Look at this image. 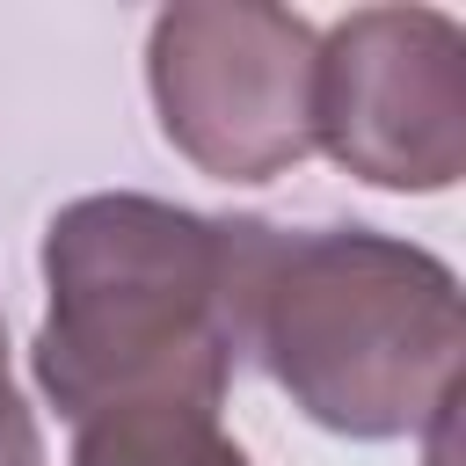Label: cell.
<instances>
[{"label":"cell","mask_w":466,"mask_h":466,"mask_svg":"<svg viewBox=\"0 0 466 466\" xmlns=\"http://www.w3.org/2000/svg\"><path fill=\"white\" fill-rule=\"evenodd\" d=\"M240 233L138 189L73 197L44 226L36 386L80 430L138 408L218 415L240 364Z\"/></svg>","instance_id":"1"},{"label":"cell","mask_w":466,"mask_h":466,"mask_svg":"<svg viewBox=\"0 0 466 466\" xmlns=\"http://www.w3.org/2000/svg\"><path fill=\"white\" fill-rule=\"evenodd\" d=\"M240 357L335 437H415L451 422L466 364L459 277L371 226L240 233Z\"/></svg>","instance_id":"2"},{"label":"cell","mask_w":466,"mask_h":466,"mask_svg":"<svg viewBox=\"0 0 466 466\" xmlns=\"http://www.w3.org/2000/svg\"><path fill=\"white\" fill-rule=\"evenodd\" d=\"M313 66L320 29L269 0H182L146 36L160 138L218 182H269L313 153Z\"/></svg>","instance_id":"3"},{"label":"cell","mask_w":466,"mask_h":466,"mask_svg":"<svg viewBox=\"0 0 466 466\" xmlns=\"http://www.w3.org/2000/svg\"><path fill=\"white\" fill-rule=\"evenodd\" d=\"M313 146L371 189H451L466 167V29L444 7H357L320 36Z\"/></svg>","instance_id":"4"},{"label":"cell","mask_w":466,"mask_h":466,"mask_svg":"<svg viewBox=\"0 0 466 466\" xmlns=\"http://www.w3.org/2000/svg\"><path fill=\"white\" fill-rule=\"evenodd\" d=\"M73 466H248V451L218 430V415L138 408V415L80 422V437H73Z\"/></svg>","instance_id":"5"},{"label":"cell","mask_w":466,"mask_h":466,"mask_svg":"<svg viewBox=\"0 0 466 466\" xmlns=\"http://www.w3.org/2000/svg\"><path fill=\"white\" fill-rule=\"evenodd\" d=\"M0 466H44L36 415H29V400L7 386V364H0Z\"/></svg>","instance_id":"6"},{"label":"cell","mask_w":466,"mask_h":466,"mask_svg":"<svg viewBox=\"0 0 466 466\" xmlns=\"http://www.w3.org/2000/svg\"><path fill=\"white\" fill-rule=\"evenodd\" d=\"M0 364H7V328H0Z\"/></svg>","instance_id":"7"}]
</instances>
